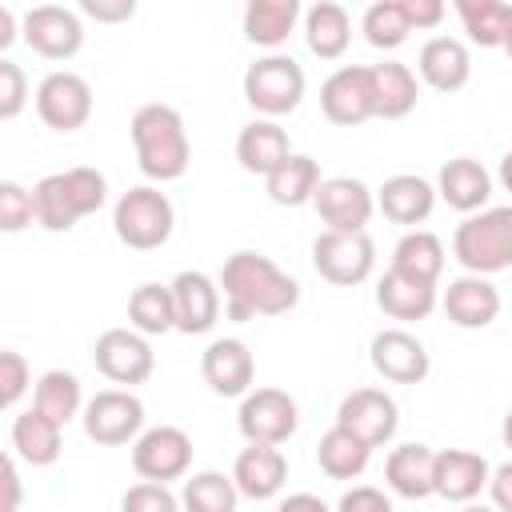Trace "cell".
<instances>
[{"label":"cell","mask_w":512,"mask_h":512,"mask_svg":"<svg viewBox=\"0 0 512 512\" xmlns=\"http://www.w3.org/2000/svg\"><path fill=\"white\" fill-rule=\"evenodd\" d=\"M220 292H224V312L236 324H248L256 316H284L300 304L296 276H288L276 260L252 248H240L224 260Z\"/></svg>","instance_id":"6da1fadb"},{"label":"cell","mask_w":512,"mask_h":512,"mask_svg":"<svg viewBox=\"0 0 512 512\" xmlns=\"http://www.w3.org/2000/svg\"><path fill=\"white\" fill-rule=\"evenodd\" d=\"M132 148H136V164L148 180L168 184L180 180L192 164V144H188V128L184 116L172 104H140L132 124H128Z\"/></svg>","instance_id":"7a4b0ae2"},{"label":"cell","mask_w":512,"mask_h":512,"mask_svg":"<svg viewBox=\"0 0 512 512\" xmlns=\"http://www.w3.org/2000/svg\"><path fill=\"white\" fill-rule=\"evenodd\" d=\"M32 200H36V224L44 232H68L84 216L104 208L108 176L96 168H84V164L64 168V172H48L32 184Z\"/></svg>","instance_id":"3957f363"},{"label":"cell","mask_w":512,"mask_h":512,"mask_svg":"<svg viewBox=\"0 0 512 512\" xmlns=\"http://www.w3.org/2000/svg\"><path fill=\"white\" fill-rule=\"evenodd\" d=\"M452 256L472 276H496L512 268V204L464 216L452 232Z\"/></svg>","instance_id":"277c9868"},{"label":"cell","mask_w":512,"mask_h":512,"mask_svg":"<svg viewBox=\"0 0 512 512\" xmlns=\"http://www.w3.org/2000/svg\"><path fill=\"white\" fill-rule=\"evenodd\" d=\"M112 228H116L120 244H128L136 252H152V248L168 244V236L176 228V208L156 184H136L116 200Z\"/></svg>","instance_id":"5b68a950"},{"label":"cell","mask_w":512,"mask_h":512,"mask_svg":"<svg viewBox=\"0 0 512 512\" xmlns=\"http://www.w3.org/2000/svg\"><path fill=\"white\" fill-rule=\"evenodd\" d=\"M244 100L264 116V120H276V116H288L300 108L304 100V68L288 56V52H268L260 60H252L244 68Z\"/></svg>","instance_id":"8992f818"},{"label":"cell","mask_w":512,"mask_h":512,"mask_svg":"<svg viewBox=\"0 0 512 512\" xmlns=\"http://www.w3.org/2000/svg\"><path fill=\"white\" fill-rule=\"evenodd\" d=\"M312 268L336 288H356L376 268V244L368 232H328L324 228L312 240Z\"/></svg>","instance_id":"52a82bcc"},{"label":"cell","mask_w":512,"mask_h":512,"mask_svg":"<svg viewBox=\"0 0 512 512\" xmlns=\"http://www.w3.org/2000/svg\"><path fill=\"white\" fill-rule=\"evenodd\" d=\"M80 420L88 440L104 448H120V444H136V436L144 432V404L128 388H104L84 404Z\"/></svg>","instance_id":"ba28073f"},{"label":"cell","mask_w":512,"mask_h":512,"mask_svg":"<svg viewBox=\"0 0 512 512\" xmlns=\"http://www.w3.org/2000/svg\"><path fill=\"white\" fill-rule=\"evenodd\" d=\"M132 468L140 480H152V484L184 480L192 468V436L176 424L144 428L132 444Z\"/></svg>","instance_id":"9c48e42d"},{"label":"cell","mask_w":512,"mask_h":512,"mask_svg":"<svg viewBox=\"0 0 512 512\" xmlns=\"http://www.w3.org/2000/svg\"><path fill=\"white\" fill-rule=\"evenodd\" d=\"M236 428L248 444H284L300 428V408L284 388H252L240 400Z\"/></svg>","instance_id":"30bf717a"},{"label":"cell","mask_w":512,"mask_h":512,"mask_svg":"<svg viewBox=\"0 0 512 512\" xmlns=\"http://www.w3.org/2000/svg\"><path fill=\"white\" fill-rule=\"evenodd\" d=\"M36 116L52 132H76L92 116V84L80 72L56 68L36 84Z\"/></svg>","instance_id":"8fae6325"},{"label":"cell","mask_w":512,"mask_h":512,"mask_svg":"<svg viewBox=\"0 0 512 512\" xmlns=\"http://www.w3.org/2000/svg\"><path fill=\"white\" fill-rule=\"evenodd\" d=\"M92 360H96V372L112 384H144L156 368V352L148 344L144 332L136 328H108L96 336V348H92Z\"/></svg>","instance_id":"7c38bea8"},{"label":"cell","mask_w":512,"mask_h":512,"mask_svg":"<svg viewBox=\"0 0 512 512\" xmlns=\"http://www.w3.org/2000/svg\"><path fill=\"white\" fill-rule=\"evenodd\" d=\"M20 36L44 60H72L84 48L80 12L64 8V4H36V8H28L24 20H20Z\"/></svg>","instance_id":"4fadbf2b"},{"label":"cell","mask_w":512,"mask_h":512,"mask_svg":"<svg viewBox=\"0 0 512 512\" xmlns=\"http://www.w3.org/2000/svg\"><path fill=\"white\" fill-rule=\"evenodd\" d=\"M320 108L332 124L356 128L376 116V92H372V64H340L320 84Z\"/></svg>","instance_id":"5bb4252c"},{"label":"cell","mask_w":512,"mask_h":512,"mask_svg":"<svg viewBox=\"0 0 512 512\" xmlns=\"http://www.w3.org/2000/svg\"><path fill=\"white\" fill-rule=\"evenodd\" d=\"M336 424L352 436H360L368 448H384L400 428V408L384 388H356L340 400Z\"/></svg>","instance_id":"9a60e30c"},{"label":"cell","mask_w":512,"mask_h":512,"mask_svg":"<svg viewBox=\"0 0 512 512\" xmlns=\"http://www.w3.org/2000/svg\"><path fill=\"white\" fill-rule=\"evenodd\" d=\"M312 204L328 232H364L376 212V192L356 176H324Z\"/></svg>","instance_id":"2e32d148"},{"label":"cell","mask_w":512,"mask_h":512,"mask_svg":"<svg viewBox=\"0 0 512 512\" xmlns=\"http://www.w3.org/2000/svg\"><path fill=\"white\" fill-rule=\"evenodd\" d=\"M368 356H372V368L392 384H420L432 368L428 348L408 328H380L368 344Z\"/></svg>","instance_id":"e0dca14e"},{"label":"cell","mask_w":512,"mask_h":512,"mask_svg":"<svg viewBox=\"0 0 512 512\" xmlns=\"http://www.w3.org/2000/svg\"><path fill=\"white\" fill-rule=\"evenodd\" d=\"M172 300H176V332L184 336H200L220 320V280H212L208 272L184 268L172 280Z\"/></svg>","instance_id":"ac0fdd59"},{"label":"cell","mask_w":512,"mask_h":512,"mask_svg":"<svg viewBox=\"0 0 512 512\" xmlns=\"http://www.w3.org/2000/svg\"><path fill=\"white\" fill-rule=\"evenodd\" d=\"M200 376L204 384L216 392V396H248L252 392V380H256V360L248 352L244 340L236 336H224V340H212L200 356Z\"/></svg>","instance_id":"d6986e66"},{"label":"cell","mask_w":512,"mask_h":512,"mask_svg":"<svg viewBox=\"0 0 512 512\" xmlns=\"http://www.w3.org/2000/svg\"><path fill=\"white\" fill-rule=\"evenodd\" d=\"M440 304H444V316H448L456 328L476 332V328H488V324L500 316V288H496L488 276L464 272V276L448 280Z\"/></svg>","instance_id":"ffe728a7"},{"label":"cell","mask_w":512,"mask_h":512,"mask_svg":"<svg viewBox=\"0 0 512 512\" xmlns=\"http://www.w3.org/2000/svg\"><path fill=\"white\" fill-rule=\"evenodd\" d=\"M492 480V464L468 448L436 452V496L448 504H472Z\"/></svg>","instance_id":"44dd1931"},{"label":"cell","mask_w":512,"mask_h":512,"mask_svg":"<svg viewBox=\"0 0 512 512\" xmlns=\"http://www.w3.org/2000/svg\"><path fill=\"white\" fill-rule=\"evenodd\" d=\"M376 208L392 224H404L412 232L416 224H424L432 216V208H436V184H428L416 172H396V176H388L376 188Z\"/></svg>","instance_id":"7402d4cb"},{"label":"cell","mask_w":512,"mask_h":512,"mask_svg":"<svg viewBox=\"0 0 512 512\" xmlns=\"http://www.w3.org/2000/svg\"><path fill=\"white\" fill-rule=\"evenodd\" d=\"M232 480H236L240 496L272 500V496H280V488L288 480V456L276 444H248V448L236 452Z\"/></svg>","instance_id":"603a6c76"},{"label":"cell","mask_w":512,"mask_h":512,"mask_svg":"<svg viewBox=\"0 0 512 512\" xmlns=\"http://www.w3.org/2000/svg\"><path fill=\"white\" fill-rule=\"evenodd\" d=\"M436 196L464 216L484 212L492 196V172L472 156H452L436 176Z\"/></svg>","instance_id":"cb8c5ba5"},{"label":"cell","mask_w":512,"mask_h":512,"mask_svg":"<svg viewBox=\"0 0 512 512\" xmlns=\"http://www.w3.org/2000/svg\"><path fill=\"white\" fill-rule=\"evenodd\" d=\"M416 72L428 88L436 92H460L472 76V56H468V44L456 40V36H432L420 44V56H416Z\"/></svg>","instance_id":"d4e9b609"},{"label":"cell","mask_w":512,"mask_h":512,"mask_svg":"<svg viewBox=\"0 0 512 512\" xmlns=\"http://www.w3.org/2000/svg\"><path fill=\"white\" fill-rule=\"evenodd\" d=\"M384 484L404 500L436 496V452L428 444H400L384 460Z\"/></svg>","instance_id":"484cf974"},{"label":"cell","mask_w":512,"mask_h":512,"mask_svg":"<svg viewBox=\"0 0 512 512\" xmlns=\"http://www.w3.org/2000/svg\"><path fill=\"white\" fill-rule=\"evenodd\" d=\"M288 156H292V144H288V132L276 120H252L236 136V160L252 176H264L268 180Z\"/></svg>","instance_id":"4316f807"},{"label":"cell","mask_w":512,"mask_h":512,"mask_svg":"<svg viewBox=\"0 0 512 512\" xmlns=\"http://www.w3.org/2000/svg\"><path fill=\"white\" fill-rule=\"evenodd\" d=\"M64 428L56 420H48L40 408H28L12 420V456L32 464V468H48L60 460L64 452Z\"/></svg>","instance_id":"83f0119b"},{"label":"cell","mask_w":512,"mask_h":512,"mask_svg":"<svg viewBox=\"0 0 512 512\" xmlns=\"http://www.w3.org/2000/svg\"><path fill=\"white\" fill-rule=\"evenodd\" d=\"M376 304L392 320H428L432 308L440 304V292H436V284H424V280H412V276L388 268L376 284Z\"/></svg>","instance_id":"f1b7e54d"},{"label":"cell","mask_w":512,"mask_h":512,"mask_svg":"<svg viewBox=\"0 0 512 512\" xmlns=\"http://www.w3.org/2000/svg\"><path fill=\"white\" fill-rule=\"evenodd\" d=\"M304 44L320 60H340L352 44V16L336 0H320L304 12Z\"/></svg>","instance_id":"f546056e"},{"label":"cell","mask_w":512,"mask_h":512,"mask_svg":"<svg viewBox=\"0 0 512 512\" xmlns=\"http://www.w3.org/2000/svg\"><path fill=\"white\" fill-rule=\"evenodd\" d=\"M300 16H304L300 0H248L244 4V36H248V44L280 48L292 36Z\"/></svg>","instance_id":"4dcf8cb0"},{"label":"cell","mask_w":512,"mask_h":512,"mask_svg":"<svg viewBox=\"0 0 512 512\" xmlns=\"http://www.w3.org/2000/svg\"><path fill=\"white\" fill-rule=\"evenodd\" d=\"M372 92H376V116H384V120H404L420 100L416 72L400 60L372 64Z\"/></svg>","instance_id":"1f68e13d"},{"label":"cell","mask_w":512,"mask_h":512,"mask_svg":"<svg viewBox=\"0 0 512 512\" xmlns=\"http://www.w3.org/2000/svg\"><path fill=\"white\" fill-rule=\"evenodd\" d=\"M396 272L412 276V280H424V284H440V272H444V244L436 232L428 228H412L396 240L392 248V264Z\"/></svg>","instance_id":"d6a6232c"},{"label":"cell","mask_w":512,"mask_h":512,"mask_svg":"<svg viewBox=\"0 0 512 512\" xmlns=\"http://www.w3.org/2000/svg\"><path fill=\"white\" fill-rule=\"evenodd\" d=\"M320 184H324L320 164H316L312 156H304V152H292V156L264 180L272 204H280V208H300V204L316 200V188H320Z\"/></svg>","instance_id":"836d02e7"},{"label":"cell","mask_w":512,"mask_h":512,"mask_svg":"<svg viewBox=\"0 0 512 512\" xmlns=\"http://www.w3.org/2000/svg\"><path fill=\"white\" fill-rule=\"evenodd\" d=\"M368 460H372V448H368L360 436L344 432L340 424H332V428L320 436V444H316V464H320V472L332 476V480H356V476L368 468Z\"/></svg>","instance_id":"e575fe53"},{"label":"cell","mask_w":512,"mask_h":512,"mask_svg":"<svg viewBox=\"0 0 512 512\" xmlns=\"http://www.w3.org/2000/svg\"><path fill=\"white\" fill-rule=\"evenodd\" d=\"M468 40L480 48H504L512 32V4L508 0H456L452 4Z\"/></svg>","instance_id":"d590c367"},{"label":"cell","mask_w":512,"mask_h":512,"mask_svg":"<svg viewBox=\"0 0 512 512\" xmlns=\"http://www.w3.org/2000/svg\"><path fill=\"white\" fill-rule=\"evenodd\" d=\"M128 320L136 332L144 336H164L176 332V300H172V284H140L128 296Z\"/></svg>","instance_id":"8d00e7d4"},{"label":"cell","mask_w":512,"mask_h":512,"mask_svg":"<svg viewBox=\"0 0 512 512\" xmlns=\"http://www.w3.org/2000/svg\"><path fill=\"white\" fill-rule=\"evenodd\" d=\"M32 408H40L48 420H56L60 428L84 408V392H80V380H76V372H68V368H48L40 380H36V388H32Z\"/></svg>","instance_id":"74e56055"},{"label":"cell","mask_w":512,"mask_h":512,"mask_svg":"<svg viewBox=\"0 0 512 512\" xmlns=\"http://www.w3.org/2000/svg\"><path fill=\"white\" fill-rule=\"evenodd\" d=\"M240 504V488L232 480V472H216V468H204V472H192L180 488V508L184 512H236Z\"/></svg>","instance_id":"f35d334b"},{"label":"cell","mask_w":512,"mask_h":512,"mask_svg":"<svg viewBox=\"0 0 512 512\" xmlns=\"http://www.w3.org/2000/svg\"><path fill=\"white\" fill-rule=\"evenodd\" d=\"M360 28H364V40L372 48H384V52L388 48H400L408 40V32H412L408 12H404L400 0H376V4H368Z\"/></svg>","instance_id":"ab89813d"},{"label":"cell","mask_w":512,"mask_h":512,"mask_svg":"<svg viewBox=\"0 0 512 512\" xmlns=\"http://www.w3.org/2000/svg\"><path fill=\"white\" fill-rule=\"evenodd\" d=\"M36 224V200L32 188L16 184V180H0V228L4 232H20Z\"/></svg>","instance_id":"60d3db41"},{"label":"cell","mask_w":512,"mask_h":512,"mask_svg":"<svg viewBox=\"0 0 512 512\" xmlns=\"http://www.w3.org/2000/svg\"><path fill=\"white\" fill-rule=\"evenodd\" d=\"M120 512H184V508H180V496L168 484L140 480L120 496Z\"/></svg>","instance_id":"b9f144b4"},{"label":"cell","mask_w":512,"mask_h":512,"mask_svg":"<svg viewBox=\"0 0 512 512\" xmlns=\"http://www.w3.org/2000/svg\"><path fill=\"white\" fill-rule=\"evenodd\" d=\"M28 384H32L28 360H24L20 352L4 348V352H0V408H16L20 396L28 392Z\"/></svg>","instance_id":"7bdbcfd3"},{"label":"cell","mask_w":512,"mask_h":512,"mask_svg":"<svg viewBox=\"0 0 512 512\" xmlns=\"http://www.w3.org/2000/svg\"><path fill=\"white\" fill-rule=\"evenodd\" d=\"M28 104V76L20 64L0 60V120H16Z\"/></svg>","instance_id":"ee69618b"},{"label":"cell","mask_w":512,"mask_h":512,"mask_svg":"<svg viewBox=\"0 0 512 512\" xmlns=\"http://www.w3.org/2000/svg\"><path fill=\"white\" fill-rule=\"evenodd\" d=\"M336 512H392V500L384 496V488H372V484H352V488L340 496Z\"/></svg>","instance_id":"f6af8a7d"},{"label":"cell","mask_w":512,"mask_h":512,"mask_svg":"<svg viewBox=\"0 0 512 512\" xmlns=\"http://www.w3.org/2000/svg\"><path fill=\"white\" fill-rule=\"evenodd\" d=\"M80 12L100 24H120L136 16V0H80Z\"/></svg>","instance_id":"bcb514c9"},{"label":"cell","mask_w":512,"mask_h":512,"mask_svg":"<svg viewBox=\"0 0 512 512\" xmlns=\"http://www.w3.org/2000/svg\"><path fill=\"white\" fill-rule=\"evenodd\" d=\"M0 484H4V504H0V512H20L24 484H20V468H16V456H12V452L0 460Z\"/></svg>","instance_id":"7dc6e473"},{"label":"cell","mask_w":512,"mask_h":512,"mask_svg":"<svg viewBox=\"0 0 512 512\" xmlns=\"http://www.w3.org/2000/svg\"><path fill=\"white\" fill-rule=\"evenodd\" d=\"M404 4V12H408V24L420 32V28H436L440 20H444V4L440 0H400Z\"/></svg>","instance_id":"c3c4849f"},{"label":"cell","mask_w":512,"mask_h":512,"mask_svg":"<svg viewBox=\"0 0 512 512\" xmlns=\"http://www.w3.org/2000/svg\"><path fill=\"white\" fill-rule=\"evenodd\" d=\"M488 496H492V508L496 512H512V460H504V464L492 468Z\"/></svg>","instance_id":"681fc988"},{"label":"cell","mask_w":512,"mask_h":512,"mask_svg":"<svg viewBox=\"0 0 512 512\" xmlns=\"http://www.w3.org/2000/svg\"><path fill=\"white\" fill-rule=\"evenodd\" d=\"M276 512H332L316 492H292V496H284L280 500V508Z\"/></svg>","instance_id":"f907efd6"},{"label":"cell","mask_w":512,"mask_h":512,"mask_svg":"<svg viewBox=\"0 0 512 512\" xmlns=\"http://www.w3.org/2000/svg\"><path fill=\"white\" fill-rule=\"evenodd\" d=\"M12 40H16V12L8 4H0V52L12 48Z\"/></svg>","instance_id":"816d5d0a"},{"label":"cell","mask_w":512,"mask_h":512,"mask_svg":"<svg viewBox=\"0 0 512 512\" xmlns=\"http://www.w3.org/2000/svg\"><path fill=\"white\" fill-rule=\"evenodd\" d=\"M500 184H504V192H512V148L500 156Z\"/></svg>","instance_id":"f5cc1de1"},{"label":"cell","mask_w":512,"mask_h":512,"mask_svg":"<svg viewBox=\"0 0 512 512\" xmlns=\"http://www.w3.org/2000/svg\"><path fill=\"white\" fill-rule=\"evenodd\" d=\"M500 440H504V448L512 452V408H508L504 420H500Z\"/></svg>","instance_id":"db71d44e"},{"label":"cell","mask_w":512,"mask_h":512,"mask_svg":"<svg viewBox=\"0 0 512 512\" xmlns=\"http://www.w3.org/2000/svg\"><path fill=\"white\" fill-rule=\"evenodd\" d=\"M460 512H496L492 504H480V500H472V504H460Z\"/></svg>","instance_id":"11a10c76"},{"label":"cell","mask_w":512,"mask_h":512,"mask_svg":"<svg viewBox=\"0 0 512 512\" xmlns=\"http://www.w3.org/2000/svg\"><path fill=\"white\" fill-rule=\"evenodd\" d=\"M504 52H508V60H512V32H508V40H504Z\"/></svg>","instance_id":"9f6ffc18"}]
</instances>
